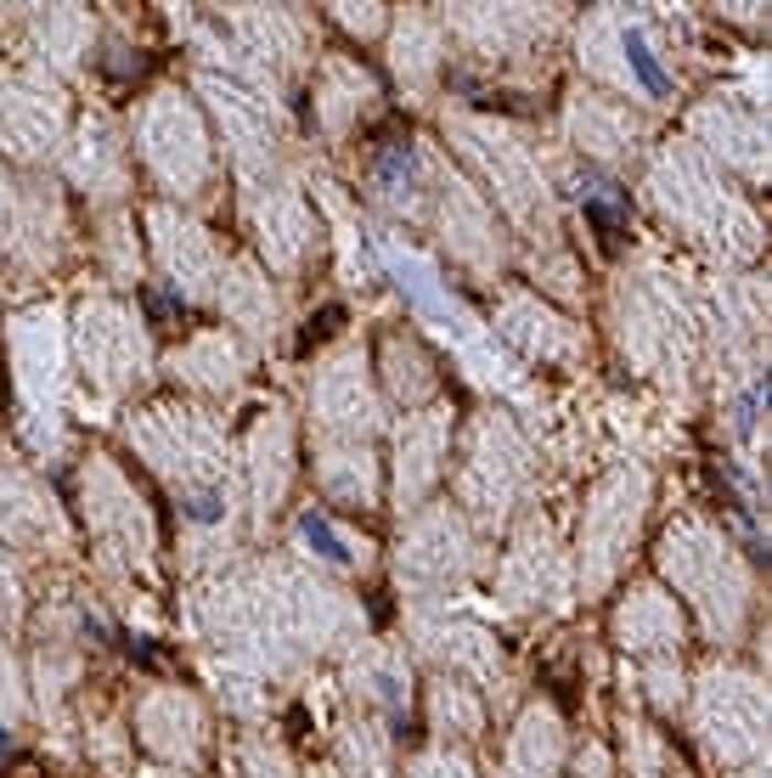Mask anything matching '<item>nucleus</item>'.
Masks as SVG:
<instances>
[{
	"label": "nucleus",
	"mask_w": 772,
	"mask_h": 778,
	"mask_svg": "<svg viewBox=\"0 0 772 778\" xmlns=\"http://www.w3.org/2000/svg\"><path fill=\"white\" fill-rule=\"evenodd\" d=\"M587 215H592V226H598L604 237H620V209L598 198V186H587Z\"/></svg>",
	"instance_id": "7ed1b4c3"
},
{
	"label": "nucleus",
	"mask_w": 772,
	"mask_h": 778,
	"mask_svg": "<svg viewBox=\"0 0 772 778\" xmlns=\"http://www.w3.org/2000/svg\"><path fill=\"white\" fill-rule=\"evenodd\" d=\"M626 63H632V74L643 79V90H654V96H665L671 90V79H665V68L654 63V52H649V40L632 29V34H626Z\"/></svg>",
	"instance_id": "f257e3e1"
},
{
	"label": "nucleus",
	"mask_w": 772,
	"mask_h": 778,
	"mask_svg": "<svg viewBox=\"0 0 772 778\" xmlns=\"http://www.w3.org/2000/svg\"><path fill=\"white\" fill-rule=\"evenodd\" d=\"M300 537L327 559V564H350V542L339 537V530H333L327 519H316V514H305V525H300Z\"/></svg>",
	"instance_id": "f03ea898"
},
{
	"label": "nucleus",
	"mask_w": 772,
	"mask_h": 778,
	"mask_svg": "<svg viewBox=\"0 0 772 778\" xmlns=\"http://www.w3.org/2000/svg\"><path fill=\"white\" fill-rule=\"evenodd\" d=\"M226 514V497H215V491H198V497H186V519H198V525H215Z\"/></svg>",
	"instance_id": "20e7f679"
}]
</instances>
